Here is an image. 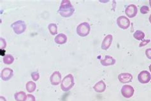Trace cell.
Returning <instances> with one entry per match:
<instances>
[{"label":"cell","instance_id":"7","mask_svg":"<svg viewBox=\"0 0 151 101\" xmlns=\"http://www.w3.org/2000/svg\"><path fill=\"white\" fill-rule=\"evenodd\" d=\"M138 80L142 84H146L150 82L151 80V75L150 72L147 70H143L139 73L138 76Z\"/></svg>","mask_w":151,"mask_h":101},{"label":"cell","instance_id":"2","mask_svg":"<svg viewBox=\"0 0 151 101\" xmlns=\"http://www.w3.org/2000/svg\"><path fill=\"white\" fill-rule=\"evenodd\" d=\"M75 85L74 78L72 74H68L66 76L61 83V88L63 92H68Z\"/></svg>","mask_w":151,"mask_h":101},{"label":"cell","instance_id":"30","mask_svg":"<svg viewBox=\"0 0 151 101\" xmlns=\"http://www.w3.org/2000/svg\"><path fill=\"white\" fill-rule=\"evenodd\" d=\"M149 5H150V6L151 7V0H150V1H149Z\"/></svg>","mask_w":151,"mask_h":101},{"label":"cell","instance_id":"6","mask_svg":"<svg viewBox=\"0 0 151 101\" xmlns=\"http://www.w3.org/2000/svg\"><path fill=\"white\" fill-rule=\"evenodd\" d=\"M121 92L124 97L131 98L134 94V90L133 86L128 85V84H126L122 87Z\"/></svg>","mask_w":151,"mask_h":101},{"label":"cell","instance_id":"17","mask_svg":"<svg viewBox=\"0 0 151 101\" xmlns=\"http://www.w3.org/2000/svg\"><path fill=\"white\" fill-rule=\"evenodd\" d=\"M26 90L29 93H32L35 91L36 88H37V84L34 81H28L26 84Z\"/></svg>","mask_w":151,"mask_h":101},{"label":"cell","instance_id":"28","mask_svg":"<svg viewBox=\"0 0 151 101\" xmlns=\"http://www.w3.org/2000/svg\"><path fill=\"white\" fill-rule=\"evenodd\" d=\"M149 22H150V24H151V14H150V15L149 16Z\"/></svg>","mask_w":151,"mask_h":101},{"label":"cell","instance_id":"14","mask_svg":"<svg viewBox=\"0 0 151 101\" xmlns=\"http://www.w3.org/2000/svg\"><path fill=\"white\" fill-rule=\"evenodd\" d=\"M106 84L102 80L100 81H98L97 83L95 84L94 86H93V89L94 91L97 93H103L106 90Z\"/></svg>","mask_w":151,"mask_h":101},{"label":"cell","instance_id":"1","mask_svg":"<svg viewBox=\"0 0 151 101\" xmlns=\"http://www.w3.org/2000/svg\"><path fill=\"white\" fill-rule=\"evenodd\" d=\"M75 8L68 0H63L61 1L58 12L63 17H70L75 12Z\"/></svg>","mask_w":151,"mask_h":101},{"label":"cell","instance_id":"25","mask_svg":"<svg viewBox=\"0 0 151 101\" xmlns=\"http://www.w3.org/2000/svg\"><path fill=\"white\" fill-rule=\"evenodd\" d=\"M26 101H36L35 100V97L31 94H28L27 97V99Z\"/></svg>","mask_w":151,"mask_h":101},{"label":"cell","instance_id":"9","mask_svg":"<svg viewBox=\"0 0 151 101\" xmlns=\"http://www.w3.org/2000/svg\"><path fill=\"white\" fill-rule=\"evenodd\" d=\"M50 81L52 85L58 86L61 83V74L59 71H55L50 77Z\"/></svg>","mask_w":151,"mask_h":101},{"label":"cell","instance_id":"29","mask_svg":"<svg viewBox=\"0 0 151 101\" xmlns=\"http://www.w3.org/2000/svg\"><path fill=\"white\" fill-rule=\"evenodd\" d=\"M149 70H150V71L151 72V64L149 65Z\"/></svg>","mask_w":151,"mask_h":101},{"label":"cell","instance_id":"10","mask_svg":"<svg viewBox=\"0 0 151 101\" xmlns=\"http://www.w3.org/2000/svg\"><path fill=\"white\" fill-rule=\"evenodd\" d=\"M138 12V9L136 5H129L126 8L125 14L129 18L134 17L137 15Z\"/></svg>","mask_w":151,"mask_h":101},{"label":"cell","instance_id":"22","mask_svg":"<svg viewBox=\"0 0 151 101\" xmlns=\"http://www.w3.org/2000/svg\"><path fill=\"white\" fill-rule=\"evenodd\" d=\"M149 12V8L147 6H142L140 9V12L142 14H145Z\"/></svg>","mask_w":151,"mask_h":101},{"label":"cell","instance_id":"26","mask_svg":"<svg viewBox=\"0 0 151 101\" xmlns=\"http://www.w3.org/2000/svg\"><path fill=\"white\" fill-rule=\"evenodd\" d=\"M145 54L147 57L149 59L151 60V48H149V49H146Z\"/></svg>","mask_w":151,"mask_h":101},{"label":"cell","instance_id":"4","mask_svg":"<svg viewBox=\"0 0 151 101\" xmlns=\"http://www.w3.org/2000/svg\"><path fill=\"white\" fill-rule=\"evenodd\" d=\"M11 28H12L15 34L21 35L26 31V25L24 21L19 20L12 24Z\"/></svg>","mask_w":151,"mask_h":101},{"label":"cell","instance_id":"12","mask_svg":"<svg viewBox=\"0 0 151 101\" xmlns=\"http://www.w3.org/2000/svg\"><path fill=\"white\" fill-rule=\"evenodd\" d=\"M116 60H115L113 57L109 55L105 56L104 59H102L100 60V63L104 67H108L114 65L116 63Z\"/></svg>","mask_w":151,"mask_h":101},{"label":"cell","instance_id":"3","mask_svg":"<svg viewBox=\"0 0 151 101\" xmlns=\"http://www.w3.org/2000/svg\"><path fill=\"white\" fill-rule=\"evenodd\" d=\"M91 27L88 23H82L79 25L77 28V33L82 37H86L90 33Z\"/></svg>","mask_w":151,"mask_h":101},{"label":"cell","instance_id":"23","mask_svg":"<svg viewBox=\"0 0 151 101\" xmlns=\"http://www.w3.org/2000/svg\"><path fill=\"white\" fill-rule=\"evenodd\" d=\"M6 46V42L5 40L3 38H0V47H1V49H4Z\"/></svg>","mask_w":151,"mask_h":101},{"label":"cell","instance_id":"18","mask_svg":"<svg viewBox=\"0 0 151 101\" xmlns=\"http://www.w3.org/2000/svg\"><path fill=\"white\" fill-rule=\"evenodd\" d=\"M3 63L6 65H11L14 62V58L11 54H6L3 58Z\"/></svg>","mask_w":151,"mask_h":101},{"label":"cell","instance_id":"24","mask_svg":"<svg viewBox=\"0 0 151 101\" xmlns=\"http://www.w3.org/2000/svg\"><path fill=\"white\" fill-rule=\"evenodd\" d=\"M150 42V40L147 39V40H143L142 41L140 42V44H139V47H142L145 46L147 44H149Z\"/></svg>","mask_w":151,"mask_h":101},{"label":"cell","instance_id":"21","mask_svg":"<svg viewBox=\"0 0 151 101\" xmlns=\"http://www.w3.org/2000/svg\"><path fill=\"white\" fill-rule=\"evenodd\" d=\"M31 78L35 81H38L40 78V74L38 72H33L32 73H31Z\"/></svg>","mask_w":151,"mask_h":101},{"label":"cell","instance_id":"16","mask_svg":"<svg viewBox=\"0 0 151 101\" xmlns=\"http://www.w3.org/2000/svg\"><path fill=\"white\" fill-rule=\"evenodd\" d=\"M27 95L24 92H19L14 94V98L16 101H26L27 99Z\"/></svg>","mask_w":151,"mask_h":101},{"label":"cell","instance_id":"5","mask_svg":"<svg viewBox=\"0 0 151 101\" xmlns=\"http://www.w3.org/2000/svg\"><path fill=\"white\" fill-rule=\"evenodd\" d=\"M117 25L121 29L126 30L130 26V21L126 16H120L117 19Z\"/></svg>","mask_w":151,"mask_h":101},{"label":"cell","instance_id":"11","mask_svg":"<svg viewBox=\"0 0 151 101\" xmlns=\"http://www.w3.org/2000/svg\"><path fill=\"white\" fill-rule=\"evenodd\" d=\"M112 40H113L112 35L110 34L107 35L104 38V39H103V42L101 43V49L103 50H105V51L108 49L110 47L111 44H112Z\"/></svg>","mask_w":151,"mask_h":101},{"label":"cell","instance_id":"27","mask_svg":"<svg viewBox=\"0 0 151 101\" xmlns=\"http://www.w3.org/2000/svg\"><path fill=\"white\" fill-rule=\"evenodd\" d=\"M0 101H6V100L5 97H4L1 96L0 97Z\"/></svg>","mask_w":151,"mask_h":101},{"label":"cell","instance_id":"19","mask_svg":"<svg viewBox=\"0 0 151 101\" xmlns=\"http://www.w3.org/2000/svg\"><path fill=\"white\" fill-rule=\"evenodd\" d=\"M48 30L52 35H57L58 33V26L54 23H50L48 25Z\"/></svg>","mask_w":151,"mask_h":101},{"label":"cell","instance_id":"8","mask_svg":"<svg viewBox=\"0 0 151 101\" xmlns=\"http://www.w3.org/2000/svg\"><path fill=\"white\" fill-rule=\"evenodd\" d=\"M14 76V70L10 68H4L1 72V78L4 81H9Z\"/></svg>","mask_w":151,"mask_h":101},{"label":"cell","instance_id":"13","mask_svg":"<svg viewBox=\"0 0 151 101\" xmlns=\"http://www.w3.org/2000/svg\"><path fill=\"white\" fill-rule=\"evenodd\" d=\"M118 79L122 83H128L132 81L133 76L129 73H121L118 76Z\"/></svg>","mask_w":151,"mask_h":101},{"label":"cell","instance_id":"15","mask_svg":"<svg viewBox=\"0 0 151 101\" xmlns=\"http://www.w3.org/2000/svg\"><path fill=\"white\" fill-rule=\"evenodd\" d=\"M54 41L59 45H63L67 42V37L64 33H59L55 36L54 39Z\"/></svg>","mask_w":151,"mask_h":101},{"label":"cell","instance_id":"20","mask_svg":"<svg viewBox=\"0 0 151 101\" xmlns=\"http://www.w3.org/2000/svg\"><path fill=\"white\" fill-rule=\"evenodd\" d=\"M133 37L137 40H143L145 37V33L140 30H137L134 33Z\"/></svg>","mask_w":151,"mask_h":101}]
</instances>
